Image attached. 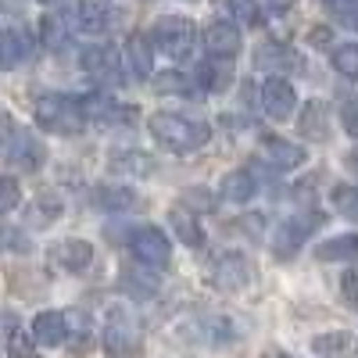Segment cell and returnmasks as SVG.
Listing matches in <instances>:
<instances>
[{"instance_id":"cell-1","label":"cell","mask_w":358,"mask_h":358,"mask_svg":"<svg viewBox=\"0 0 358 358\" xmlns=\"http://www.w3.org/2000/svg\"><path fill=\"white\" fill-rule=\"evenodd\" d=\"M151 136L172 155H190L212 140V126L204 118H183L172 111H155L151 115Z\"/></svg>"},{"instance_id":"cell-2","label":"cell","mask_w":358,"mask_h":358,"mask_svg":"<svg viewBox=\"0 0 358 358\" xmlns=\"http://www.w3.org/2000/svg\"><path fill=\"white\" fill-rule=\"evenodd\" d=\"M33 115H36V126L54 133V136H76L83 129V118H86L79 101L65 97V94H43V97H36Z\"/></svg>"},{"instance_id":"cell-3","label":"cell","mask_w":358,"mask_h":358,"mask_svg":"<svg viewBox=\"0 0 358 358\" xmlns=\"http://www.w3.org/2000/svg\"><path fill=\"white\" fill-rule=\"evenodd\" d=\"M101 348L108 358H140L143 355V334L133 322V315L126 308H111L104 319V334H101Z\"/></svg>"},{"instance_id":"cell-4","label":"cell","mask_w":358,"mask_h":358,"mask_svg":"<svg viewBox=\"0 0 358 358\" xmlns=\"http://www.w3.org/2000/svg\"><path fill=\"white\" fill-rule=\"evenodd\" d=\"M194 40H197V29L183 15H165V18H158L151 25V43L162 54L176 57V62H183V57L194 54Z\"/></svg>"},{"instance_id":"cell-5","label":"cell","mask_w":358,"mask_h":358,"mask_svg":"<svg viewBox=\"0 0 358 358\" xmlns=\"http://www.w3.org/2000/svg\"><path fill=\"white\" fill-rule=\"evenodd\" d=\"M129 248H133V258L143 265V268H165L172 262V244L169 236L155 226H140L133 236H129Z\"/></svg>"},{"instance_id":"cell-6","label":"cell","mask_w":358,"mask_h":358,"mask_svg":"<svg viewBox=\"0 0 358 358\" xmlns=\"http://www.w3.org/2000/svg\"><path fill=\"white\" fill-rule=\"evenodd\" d=\"M319 222H322V215H319V212L294 215V219L280 222V226H276V233H273V251H276V258H294V255H297V248L305 244V236H308Z\"/></svg>"},{"instance_id":"cell-7","label":"cell","mask_w":358,"mask_h":358,"mask_svg":"<svg viewBox=\"0 0 358 358\" xmlns=\"http://www.w3.org/2000/svg\"><path fill=\"white\" fill-rule=\"evenodd\" d=\"M208 280H212V287H215V290L236 294V290H244V287L251 283V265H248V258H244V255L229 251V255L215 258L212 276H208Z\"/></svg>"},{"instance_id":"cell-8","label":"cell","mask_w":358,"mask_h":358,"mask_svg":"<svg viewBox=\"0 0 358 358\" xmlns=\"http://www.w3.org/2000/svg\"><path fill=\"white\" fill-rule=\"evenodd\" d=\"M294 108H297V94H294V86L283 76H273V79L262 86V111L268 118L287 122V118L294 115Z\"/></svg>"},{"instance_id":"cell-9","label":"cell","mask_w":358,"mask_h":358,"mask_svg":"<svg viewBox=\"0 0 358 358\" xmlns=\"http://www.w3.org/2000/svg\"><path fill=\"white\" fill-rule=\"evenodd\" d=\"M79 108H83V115L86 118H94V122H118V126H129L133 118H136V108H129V104H118L115 97H108V94H90V97H83L79 101Z\"/></svg>"},{"instance_id":"cell-10","label":"cell","mask_w":358,"mask_h":358,"mask_svg":"<svg viewBox=\"0 0 358 358\" xmlns=\"http://www.w3.org/2000/svg\"><path fill=\"white\" fill-rule=\"evenodd\" d=\"M255 65L265 69V72H301V57L297 50H290L287 43H276V40H265L262 47H255Z\"/></svg>"},{"instance_id":"cell-11","label":"cell","mask_w":358,"mask_h":358,"mask_svg":"<svg viewBox=\"0 0 358 358\" xmlns=\"http://www.w3.org/2000/svg\"><path fill=\"white\" fill-rule=\"evenodd\" d=\"M50 262L62 268V273H86L90 262H94V248H90L86 241L69 236V241H57L50 248Z\"/></svg>"},{"instance_id":"cell-12","label":"cell","mask_w":358,"mask_h":358,"mask_svg":"<svg viewBox=\"0 0 358 358\" xmlns=\"http://www.w3.org/2000/svg\"><path fill=\"white\" fill-rule=\"evenodd\" d=\"M29 334L40 348H62L69 341V315L65 312H40L29 326Z\"/></svg>"},{"instance_id":"cell-13","label":"cell","mask_w":358,"mask_h":358,"mask_svg":"<svg viewBox=\"0 0 358 358\" xmlns=\"http://www.w3.org/2000/svg\"><path fill=\"white\" fill-rule=\"evenodd\" d=\"M201 40H204V47L212 50L215 57H233L236 50H241V33H236V25L233 22H222V18L208 22Z\"/></svg>"},{"instance_id":"cell-14","label":"cell","mask_w":358,"mask_h":358,"mask_svg":"<svg viewBox=\"0 0 358 358\" xmlns=\"http://www.w3.org/2000/svg\"><path fill=\"white\" fill-rule=\"evenodd\" d=\"M297 129H301V136L312 140V143L330 140V111H326V104L322 101H308L301 108V118H297Z\"/></svg>"},{"instance_id":"cell-15","label":"cell","mask_w":358,"mask_h":358,"mask_svg":"<svg viewBox=\"0 0 358 358\" xmlns=\"http://www.w3.org/2000/svg\"><path fill=\"white\" fill-rule=\"evenodd\" d=\"M126 69L133 79H151V72H155V50L143 33H133L126 40Z\"/></svg>"},{"instance_id":"cell-16","label":"cell","mask_w":358,"mask_h":358,"mask_svg":"<svg viewBox=\"0 0 358 358\" xmlns=\"http://www.w3.org/2000/svg\"><path fill=\"white\" fill-rule=\"evenodd\" d=\"M233 83V62L229 57H208V62L197 65V86L208 90V94H222V90Z\"/></svg>"},{"instance_id":"cell-17","label":"cell","mask_w":358,"mask_h":358,"mask_svg":"<svg viewBox=\"0 0 358 358\" xmlns=\"http://www.w3.org/2000/svg\"><path fill=\"white\" fill-rule=\"evenodd\" d=\"M79 57H83V72L94 76L97 83H115L118 79V62H115L111 47H86Z\"/></svg>"},{"instance_id":"cell-18","label":"cell","mask_w":358,"mask_h":358,"mask_svg":"<svg viewBox=\"0 0 358 358\" xmlns=\"http://www.w3.org/2000/svg\"><path fill=\"white\" fill-rule=\"evenodd\" d=\"M262 155L273 162L276 169H297L305 165V147H297L283 136H262Z\"/></svg>"},{"instance_id":"cell-19","label":"cell","mask_w":358,"mask_h":358,"mask_svg":"<svg viewBox=\"0 0 358 358\" xmlns=\"http://www.w3.org/2000/svg\"><path fill=\"white\" fill-rule=\"evenodd\" d=\"M312 351L322 355V358H351V355L358 351V341H355V334H348V330H334V334L312 337Z\"/></svg>"},{"instance_id":"cell-20","label":"cell","mask_w":358,"mask_h":358,"mask_svg":"<svg viewBox=\"0 0 358 358\" xmlns=\"http://www.w3.org/2000/svg\"><path fill=\"white\" fill-rule=\"evenodd\" d=\"M8 162L18 165L22 172H36L43 165V147L29 136V133H18L15 143H11V151H8Z\"/></svg>"},{"instance_id":"cell-21","label":"cell","mask_w":358,"mask_h":358,"mask_svg":"<svg viewBox=\"0 0 358 358\" xmlns=\"http://www.w3.org/2000/svg\"><path fill=\"white\" fill-rule=\"evenodd\" d=\"M219 197L229 201V204H248L255 197V176L248 169H236L229 176H222V183H219Z\"/></svg>"},{"instance_id":"cell-22","label":"cell","mask_w":358,"mask_h":358,"mask_svg":"<svg viewBox=\"0 0 358 358\" xmlns=\"http://www.w3.org/2000/svg\"><path fill=\"white\" fill-rule=\"evenodd\" d=\"M169 226H172V233L187 248H201L204 244V229H201V222H197V215L190 212V208H172V212H169Z\"/></svg>"},{"instance_id":"cell-23","label":"cell","mask_w":358,"mask_h":358,"mask_svg":"<svg viewBox=\"0 0 358 358\" xmlns=\"http://www.w3.org/2000/svg\"><path fill=\"white\" fill-rule=\"evenodd\" d=\"M319 262H358V233H341L315 248Z\"/></svg>"},{"instance_id":"cell-24","label":"cell","mask_w":358,"mask_h":358,"mask_svg":"<svg viewBox=\"0 0 358 358\" xmlns=\"http://www.w3.org/2000/svg\"><path fill=\"white\" fill-rule=\"evenodd\" d=\"M29 57V40L18 29H0V69H18Z\"/></svg>"},{"instance_id":"cell-25","label":"cell","mask_w":358,"mask_h":358,"mask_svg":"<svg viewBox=\"0 0 358 358\" xmlns=\"http://www.w3.org/2000/svg\"><path fill=\"white\" fill-rule=\"evenodd\" d=\"M76 22H79L83 33L97 36V33H108L111 11H108V4H94V0H86V4H79V11H76Z\"/></svg>"},{"instance_id":"cell-26","label":"cell","mask_w":358,"mask_h":358,"mask_svg":"<svg viewBox=\"0 0 358 358\" xmlns=\"http://www.w3.org/2000/svg\"><path fill=\"white\" fill-rule=\"evenodd\" d=\"M76 355H86L94 344V322L86 312H69V341H65Z\"/></svg>"},{"instance_id":"cell-27","label":"cell","mask_w":358,"mask_h":358,"mask_svg":"<svg viewBox=\"0 0 358 358\" xmlns=\"http://www.w3.org/2000/svg\"><path fill=\"white\" fill-rule=\"evenodd\" d=\"M40 40L47 43V50H65L69 33H65V22L57 15H43L40 18Z\"/></svg>"},{"instance_id":"cell-28","label":"cell","mask_w":358,"mask_h":358,"mask_svg":"<svg viewBox=\"0 0 358 358\" xmlns=\"http://www.w3.org/2000/svg\"><path fill=\"white\" fill-rule=\"evenodd\" d=\"M97 201H101V208H108V212H126V208L136 204V194L129 187H104L97 194Z\"/></svg>"},{"instance_id":"cell-29","label":"cell","mask_w":358,"mask_h":358,"mask_svg":"<svg viewBox=\"0 0 358 358\" xmlns=\"http://www.w3.org/2000/svg\"><path fill=\"white\" fill-rule=\"evenodd\" d=\"M334 69H337L344 79H355V83H358V43H341V47H334Z\"/></svg>"},{"instance_id":"cell-30","label":"cell","mask_w":358,"mask_h":358,"mask_svg":"<svg viewBox=\"0 0 358 358\" xmlns=\"http://www.w3.org/2000/svg\"><path fill=\"white\" fill-rule=\"evenodd\" d=\"M229 15L236 18V25H262V8H258V0H229Z\"/></svg>"},{"instance_id":"cell-31","label":"cell","mask_w":358,"mask_h":358,"mask_svg":"<svg viewBox=\"0 0 358 358\" xmlns=\"http://www.w3.org/2000/svg\"><path fill=\"white\" fill-rule=\"evenodd\" d=\"M334 208L344 219L358 222V187H334Z\"/></svg>"},{"instance_id":"cell-32","label":"cell","mask_w":358,"mask_h":358,"mask_svg":"<svg viewBox=\"0 0 358 358\" xmlns=\"http://www.w3.org/2000/svg\"><path fill=\"white\" fill-rule=\"evenodd\" d=\"M33 334H22L18 326H11L8 334V358H36V348H33Z\"/></svg>"},{"instance_id":"cell-33","label":"cell","mask_w":358,"mask_h":358,"mask_svg":"<svg viewBox=\"0 0 358 358\" xmlns=\"http://www.w3.org/2000/svg\"><path fill=\"white\" fill-rule=\"evenodd\" d=\"M155 94H190V79L183 72H162L155 76Z\"/></svg>"},{"instance_id":"cell-34","label":"cell","mask_w":358,"mask_h":358,"mask_svg":"<svg viewBox=\"0 0 358 358\" xmlns=\"http://www.w3.org/2000/svg\"><path fill=\"white\" fill-rule=\"evenodd\" d=\"M22 204V187L15 176H0V215L15 212V208Z\"/></svg>"},{"instance_id":"cell-35","label":"cell","mask_w":358,"mask_h":358,"mask_svg":"<svg viewBox=\"0 0 358 358\" xmlns=\"http://www.w3.org/2000/svg\"><path fill=\"white\" fill-rule=\"evenodd\" d=\"M57 215H62V204H57L54 194H40L36 197V208H33V222L43 226V222H54Z\"/></svg>"},{"instance_id":"cell-36","label":"cell","mask_w":358,"mask_h":358,"mask_svg":"<svg viewBox=\"0 0 358 358\" xmlns=\"http://www.w3.org/2000/svg\"><path fill=\"white\" fill-rule=\"evenodd\" d=\"M115 172H151V162H147L143 155H118L111 162Z\"/></svg>"},{"instance_id":"cell-37","label":"cell","mask_w":358,"mask_h":358,"mask_svg":"<svg viewBox=\"0 0 358 358\" xmlns=\"http://www.w3.org/2000/svg\"><path fill=\"white\" fill-rule=\"evenodd\" d=\"M341 122H344V133L358 140V97L344 101V108H341Z\"/></svg>"},{"instance_id":"cell-38","label":"cell","mask_w":358,"mask_h":358,"mask_svg":"<svg viewBox=\"0 0 358 358\" xmlns=\"http://www.w3.org/2000/svg\"><path fill=\"white\" fill-rule=\"evenodd\" d=\"M334 11H337V18L344 22V25H351V29H358V0H334L330 4Z\"/></svg>"},{"instance_id":"cell-39","label":"cell","mask_w":358,"mask_h":358,"mask_svg":"<svg viewBox=\"0 0 358 358\" xmlns=\"http://www.w3.org/2000/svg\"><path fill=\"white\" fill-rule=\"evenodd\" d=\"M341 290H344V301L358 312V268H355V273H348V276L341 280Z\"/></svg>"},{"instance_id":"cell-40","label":"cell","mask_w":358,"mask_h":358,"mask_svg":"<svg viewBox=\"0 0 358 358\" xmlns=\"http://www.w3.org/2000/svg\"><path fill=\"white\" fill-rule=\"evenodd\" d=\"M308 40H312L315 47H326V43H330V29H326V25H315Z\"/></svg>"},{"instance_id":"cell-41","label":"cell","mask_w":358,"mask_h":358,"mask_svg":"<svg viewBox=\"0 0 358 358\" xmlns=\"http://www.w3.org/2000/svg\"><path fill=\"white\" fill-rule=\"evenodd\" d=\"M348 169H351V172H358V147H355V151L348 155Z\"/></svg>"},{"instance_id":"cell-42","label":"cell","mask_w":358,"mask_h":358,"mask_svg":"<svg viewBox=\"0 0 358 358\" xmlns=\"http://www.w3.org/2000/svg\"><path fill=\"white\" fill-rule=\"evenodd\" d=\"M47 4H65V0H47Z\"/></svg>"},{"instance_id":"cell-43","label":"cell","mask_w":358,"mask_h":358,"mask_svg":"<svg viewBox=\"0 0 358 358\" xmlns=\"http://www.w3.org/2000/svg\"><path fill=\"white\" fill-rule=\"evenodd\" d=\"M326 4H334V0H326Z\"/></svg>"}]
</instances>
